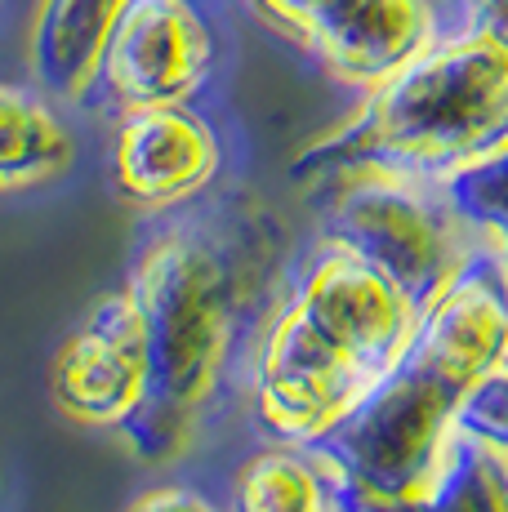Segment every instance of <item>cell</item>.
<instances>
[{"label": "cell", "mask_w": 508, "mask_h": 512, "mask_svg": "<svg viewBox=\"0 0 508 512\" xmlns=\"http://www.w3.org/2000/svg\"><path fill=\"white\" fill-rule=\"evenodd\" d=\"M508 334V268L473 245L455 277L419 308L415 330L361 401L312 441L344 508H388L424 495L455 432V410Z\"/></svg>", "instance_id": "6da1fadb"}, {"label": "cell", "mask_w": 508, "mask_h": 512, "mask_svg": "<svg viewBox=\"0 0 508 512\" xmlns=\"http://www.w3.org/2000/svg\"><path fill=\"white\" fill-rule=\"evenodd\" d=\"M419 308L384 272L326 241L254 352V410L277 441L312 446L379 379Z\"/></svg>", "instance_id": "7a4b0ae2"}, {"label": "cell", "mask_w": 508, "mask_h": 512, "mask_svg": "<svg viewBox=\"0 0 508 512\" xmlns=\"http://www.w3.org/2000/svg\"><path fill=\"white\" fill-rule=\"evenodd\" d=\"M508 147V49L451 27L366 90L353 121L299 152V179L402 174L437 183Z\"/></svg>", "instance_id": "3957f363"}, {"label": "cell", "mask_w": 508, "mask_h": 512, "mask_svg": "<svg viewBox=\"0 0 508 512\" xmlns=\"http://www.w3.org/2000/svg\"><path fill=\"white\" fill-rule=\"evenodd\" d=\"M125 294L134 303L148 361V388L121 437L148 464L188 446L201 406L214 397L241 312V277L205 232L165 228L143 245Z\"/></svg>", "instance_id": "277c9868"}, {"label": "cell", "mask_w": 508, "mask_h": 512, "mask_svg": "<svg viewBox=\"0 0 508 512\" xmlns=\"http://www.w3.org/2000/svg\"><path fill=\"white\" fill-rule=\"evenodd\" d=\"M459 214L437 183L402 174H344L326 205V241L384 272L415 308H424L473 245L459 241Z\"/></svg>", "instance_id": "5b68a950"}, {"label": "cell", "mask_w": 508, "mask_h": 512, "mask_svg": "<svg viewBox=\"0 0 508 512\" xmlns=\"http://www.w3.org/2000/svg\"><path fill=\"white\" fill-rule=\"evenodd\" d=\"M219 67V36L197 0H125L107 32L90 94L112 107L192 103Z\"/></svg>", "instance_id": "8992f818"}, {"label": "cell", "mask_w": 508, "mask_h": 512, "mask_svg": "<svg viewBox=\"0 0 508 512\" xmlns=\"http://www.w3.org/2000/svg\"><path fill=\"white\" fill-rule=\"evenodd\" d=\"M223 170V139L192 103L134 107L121 116L112 147L116 187L134 205L174 210L201 196Z\"/></svg>", "instance_id": "52a82bcc"}, {"label": "cell", "mask_w": 508, "mask_h": 512, "mask_svg": "<svg viewBox=\"0 0 508 512\" xmlns=\"http://www.w3.org/2000/svg\"><path fill=\"white\" fill-rule=\"evenodd\" d=\"M148 388L143 334L125 290L107 294L81 330L58 348L50 366V392L63 415L94 428H121L139 410Z\"/></svg>", "instance_id": "ba28073f"}, {"label": "cell", "mask_w": 508, "mask_h": 512, "mask_svg": "<svg viewBox=\"0 0 508 512\" xmlns=\"http://www.w3.org/2000/svg\"><path fill=\"white\" fill-rule=\"evenodd\" d=\"M446 32L451 27L437 0H361L312 45V54L344 85L375 90Z\"/></svg>", "instance_id": "9c48e42d"}, {"label": "cell", "mask_w": 508, "mask_h": 512, "mask_svg": "<svg viewBox=\"0 0 508 512\" xmlns=\"http://www.w3.org/2000/svg\"><path fill=\"white\" fill-rule=\"evenodd\" d=\"M121 9L125 0H41L27 45L36 85L67 103L90 94L94 67Z\"/></svg>", "instance_id": "30bf717a"}, {"label": "cell", "mask_w": 508, "mask_h": 512, "mask_svg": "<svg viewBox=\"0 0 508 512\" xmlns=\"http://www.w3.org/2000/svg\"><path fill=\"white\" fill-rule=\"evenodd\" d=\"M72 165V134L41 94L0 85V192L32 187Z\"/></svg>", "instance_id": "8fae6325"}, {"label": "cell", "mask_w": 508, "mask_h": 512, "mask_svg": "<svg viewBox=\"0 0 508 512\" xmlns=\"http://www.w3.org/2000/svg\"><path fill=\"white\" fill-rule=\"evenodd\" d=\"M344 512H508V450H491L482 441L451 432V446H446L424 495L388 508Z\"/></svg>", "instance_id": "7c38bea8"}, {"label": "cell", "mask_w": 508, "mask_h": 512, "mask_svg": "<svg viewBox=\"0 0 508 512\" xmlns=\"http://www.w3.org/2000/svg\"><path fill=\"white\" fill-rule=\"evenodd\" d=\"M330 504L335 495L321 459L290 441L254 455L232 481V512H326Z\"/></svg>", "instance_id": "4fadbf2b"}, {"label": "cell", "mask_w": 508, "mask_h": 512, "mask_svg": "<svg viewBox=\"0 0 508 512\" xmlns=\"http://www.w3.org/2000/svg\"><path fill=\"white\" fill-rule=\"evenodd\" d=\"M437 192L459 214L464 228L486 236V245L500 254L508 268V147L486 156V161L468 165V170L437 179Z\"/></svg>", "instance_id": "5bb4252c"}, {"label": "cell", "mask_w": 508, "mask_h": 512, "mask_svg": "<svg viewBox=\"0 0 508 512\" xmlns=\"http://www.w3.org/2000/svg\"><path fill=\"white\" fill-rule=\"evenodd\" d=\"M455 432L491 450H508V370L491 366L464 392L455 410Z\"/></svg>", "instance_id": "9a60e30c"}, {"label": "cell", "mask_w": 508, "mask_h": 512, "mask_svg": "<svg viewBox=\"0 0 508 512\" xmlns=\"http://www.w3.org/2000/svg\"><path fill=\"white\" fill-rule=\"evenodd\" d=\"M361 0H254L268 23H277L286 36H295L304 49H312L344 14H353Z\"/></svg>", "instance_id": "2e32d148"}, {"label": "cell", "mask_w": 508, "mask_h": 512, "mask_svg": "<svg viewBox=\"0 0 508 512\" xmlns=\"http://www.w3.org/2000/svg\"><path fill=\"white\" fill-rule=\"evenodd\" d=\"M455 27L477 32V36H486V41L508 49V0H459Z\"/></svg>", "instance_id": "e0dca14e"}, {"label": "cell", "mask_w": 508, "mask_h": 512, "mask_svg": "<svg viewBox=\"0 0 508 512\" xmlns=\"http://www.w3.org/2000/svg\"><path fill=\"white\" fill-rule=\"evenodd\" d=\"M130 512H219L210 499H201L197 490H183V486H165V490H152L143 495Z\"/></svg>", "instance_id": "ac0fdd59"}, {"label": "cell", "mask_w": 508, "mask_h": 512, "mask_svg": "<svg viewBox=\"0 0 508 512\" xmlns=\"http://www.w3.org/2000/svg\"><path fill=\"white\" fill-rule=\"evenodd\" d=\"M500 366L508 370V334H504V348H500Z\"/></svg>", "instance_id": "d6986e66"}, {"label": "cell", "mask_w": 508, "mask_h": 512, "mask_svg": "<svg viewBox=\"0 0 508 512\" xmlns=\"http://www.w3.org/2000/svg\"><path fill=\"white\" fill-rule=\"evenodd\" d=\"M326 512H344V508H339V504H330V508H326Z\"/></svg>", "instance_id": "ffe728a7"}]
</instances>
